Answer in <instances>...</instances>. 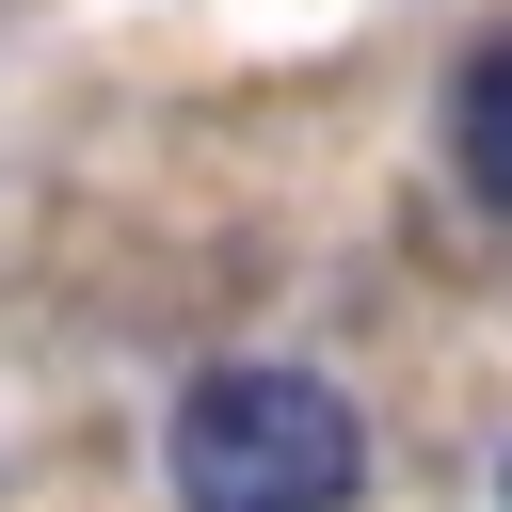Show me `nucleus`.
Instances as JSON below:
<instances>
[{
	"label": "nucleus",
	"instance_id": "2",
	"mask_svg": "<svg viewBox=\"0 0 512 512\" xmlns=\"http://www.w3.org/2000/svg\"><path fill=\"white\" fill-rule=\"evenodd\" d=\"M448 160H464L480 208H512V32H480L448 64Z\"/></svg>",
	"mask_w": 512,
	"mask_h": 512
},
{
	"label": "nucleus",
	"instance_id": "1",
	"mask_svg": "<svg viewBox=\"0 0 512 512\" xmlns=\"http://www.w3.org/2000/svg\"><path fill=\"white\" fill-rule=\"evenodd\" d=\"M160 480H176V512H352V480H368V416L320 384V368H208L192 400H176V432H160Z\"/></svg>",
	"mask_w": 512,
	"mask_h": 512
}]
</instances>
